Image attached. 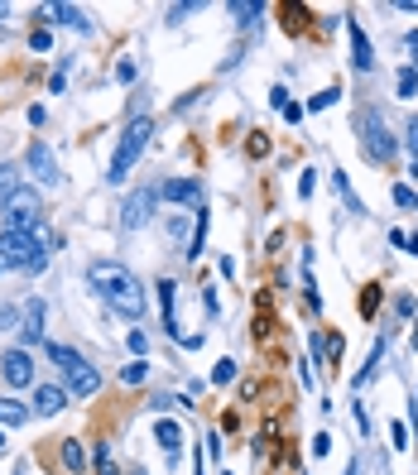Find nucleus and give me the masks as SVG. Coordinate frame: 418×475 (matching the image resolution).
<instances>
[{
    "label": "nucleus",
    "instance_id": "obj_1",
    "mask_svg": "<svg viewBox=\"0 0 418 475\" xmlns=\"http://www.w3.org/2000/svg\"><path fill=\"white\" fill-rule=\"evenodd\" d=\"M87 284L101 293V298H106L120 317H139V312H144V289H139V279L125 269V264L96 260L91 269H87Z\"/></svg>",
    "mask_w": 418,
    "mask_h": 475
},
{
    "label": "nucleus",
    "instance_id": "obj_12",
    "mask_svg": "<svg viewBox=\"0 0 418 475\" xmlns=\"http://www.w3.org/2000/svg\"><path fill=\"white\" fill-rule=\"evenodd\" d=\"M101 389V374H96V365H77V369H68V394H77V398H91Z\"/></svg>",
    "mask_w": 418,
    "mask_h": 475
},
{
    "label": "nucleus",
    "instance_id": "obj_35",
    "mask_svg": "<svg viewBox=\"0 0 418 475\" xmlns=\"http://www.w3.org/2000/svg\"><path fill=\"white\" fill-rule=\"evenodd\" d=\"M15 322H20V308H10V303H0V331H5V327H15Z\"/></svg>",
    "mask_w": 418,
    "mask_h": 475
},
{
    "label": "nucleus",
    "instance_id": "obj_33",
    "mask_svg": "<svg viewBox=\"0 0 418 475\" xmlns=\"http://www.w3.org/2000/svg\"><path fill=\"white\" fill-rule=\"evenodd\" d=\"M409 149H414V168H409V173L418 178V115L409 120Z\"/></svg>",
    "mask_w": 418,
    "mask_h": 475
},
{
    "label": "nucleus",
    "instance_id": "obj_20",
    "mask_svg": "<svg viewBox=\"0 0 418 475\" xmlns=\"http://www.w3.org/2000/svg\"><path fill=\"white\" fill-rule=\"evenodd\" d=\"M49 360H53V365L58 369H63V374H68V369H77V365H82V355H77V350H72V346H49Z\"/></svg>",
    "mask_w": 418,
    "mask_h": 475
},
{
    "label": "nucleus",
    "instance_id": "obj_14",
    "mask_svg": "<svg viewBox=\"0 0 418 475\" xmlns=\"http://www.w3.org/2000/svg\"><path fill=\"white\" fill-rule=\"evenodd\" d=\"M20 331H25V341H39V331H44V303H39V298L25 303V327H20Z\"/></svg>",
    "mask_w": 418,
    "mask_h": 475
},
{
    "label": "nucleus",
    "instance_id": "obj_41",
    "mask_svg": "<svg viewBox=\"0 0 418 475\" xmlns=\"http://www.w3.org/2000/svg\"><path fill=\"white\" fill-rule=\"evenodd\" d=\"M346 475H365V461H361V456L351 461V471H346Z\"/></svg>",
    "mask_w": 418,
    "mask_h": 475
},
{
    "label": "nucleus",
    "instance_id": "obj_18",
    "mask_svg": "<svg viewBox=\"0 0 418 475\" xmlns=\"http://www.w3.org/2000/svg\"><path fill=\"white\" fill-rule=\"evenodd\" d=\"M173 289H178V284H173V279H164V284H159V303H164V327H168V336H178V341H183V331H178V322H173Z\"/></svg>",
    "mask_w": 418,
    "mask_h": 475
},
{
    "label": "nucleus",
    "instance_id": "obj_7",
    "mask_svg": "<svg viewBox=\"0 0 418 475\" xmlns=\"http://www.w3.org/2000/svg\"><path fill=\"white\" fill-rule=\"evenodd\" d=\"M29 173H34L44 187L63 183V173H58V163H53V149H49L44 139H34V144H29Z\"/></svg>",
    "mask_w": 418,
    "mask_h": 475
},
{
    "label": "nucleus",
    "instance_id": "obj_42",
    "mask_svg": "<svg viewBox=\"0 0 418 475\" xmlns=\"http://www.w3.org/2000/svg\"><path fill=\"white\" fill-rule=\"evenodd\" d=\"M404 245H409V255H418V231H414L409 240H404Z\"/></svg>",
    "mask_w": 418,
    "mask_h": 475
},
{
    "label": "nucleus",
    "instance_id": "obj_29",
    "mask_svg": "<svg viewBox=\"0 0 418 475\" xmlns=\"http://www.w3.org/2000/svg\"><path fill=\"white\" fill-rule=\"evenodd\" d=\"M394 202H399V207H409V211H418V192L399 183V187H394Z\"/></svg>",
    "mask_w": 418,
    "mask_h": 475
},
{
    "label": "nucleus",
    "instance_id": "obj_15",
    "mask_svg": "<svg viewBox=\"0 0 418 475\" xmlns=\"http://www.w3.org/2000/svg\"><path fill=\"white\" fill-rule=\"evenodd\" d=\"M63 466H68L72 475L87 471V447L77 442V437H63Z\"/></svg>",
    "mask_w": 418,
    "mask_h": 475
},
{
    "label": "nucleus",
    "instance_id": "obj_3",
    "mask_svg": "<svg viewBox=\"0 0 418 475\" xmlns=\"http://www.w3.org/2000/svg\"><path fill=\"white\" fill-rule=\"evenodd\" d=\"M149 134H154V120L149 115H135L130 125H125V134H120V144H115V154H111V183H125V173L135 168V158L144 154V144H149Z\"/></svg>",
    "mask_w": 418,
    "mask_h": 475
},
{
    "label": "nucleus",
    "instance_id": "obj_13",
    "mask_svg": "<svg viewBox=\"0 0 418 475\" xmlns=\"http://www.w3.org/2000/svg\"><path fill=\"white\" fill-rule=\"evenodd\" d=\"M154 437H159V447L168 451V461H178V447H183V432H178V422L159 418V422H154Z\"/></svg>",
    "mask_w": 418,
    "mask_h": 475
},
{
    "label": "nucleus",
    "instance_id": "obj_31",
    "mask_svg": "<svg viewBox=\"0 0 418 475\" xmlns=\"http://www.w3.org/2000/svg\"><path fill=\"white\" fill-rule=\"evenodd\" d=\"M125 346L135 350V360H139V355L149 350V331H130V336H125Z\"/></svg>",
    "mask_w": 418,
    "mask_h": 475
},
{
    "label": "nucleus",
    "instance_id": "obj_44",
    "mask_svg": "<svg viewBox=\"0 0 418 475\" xmlns=\"http://www.w3.org/2000/svg\"><path fill=\"white\" fill-rule=\"evenodd\" d=\"M0 447H5V427H0Z\"/></svg>",
    "mask_w": 418,
    "mask_h": 475
},
{
    "label": "nucleus",
    "instance_id": "obj_30",
    "mask_svg": "<svg viewBox=\"0 0 418 475\" xmlns=\"http://www.w3.org/2000/svg\"><path fill=\"white\" fill-rule=\"evenodd\" d=\"M336 96H341V91H336V87H327V91H317V96L308 101V110H327V106H332Z\"/></svg>",
    "mask_w": 418,
    "mask_h": 475
},
{
    "label": "nucleus",
    "instance_id": "obj_8",
    "mask_svg": "<svg viewBox=\"0 0 418 475\" xmlns=\"http://www.w3.org/2000/svg\"><path fill=\"white\" fill-rule=\"evenodd\" d=\"M0 369H5V379H10L15 389L34 384V360H29V350H5V355H0Z\"/></svg>",
    "mask_w": 418,
    "mask_h": 475
},
{
    "label": "nucleus",
    "instance_id": "obj_32",
    "mask_svg": "<svg viewBox=\"0 0 418 475\" xmlns=\"http://www.w3.org/2000/svg\"><path fill=\"white\" fill-rule=\"evenodd\" d=\"M49 44H53V34H49V29H34V34H29V49H34V53H44Z\"/></svg>",
    "mask_w": 418,
    "mask_h": 475
},
{
    "label": "nucleus",
    "instance_id": "obj_11",
    "mask_svg": "<svg viewBox=\"0 0 418 475\" xmlns=\"http://www.w3.org/2000/svg\"><path fill=\"white\" fill-rule=\"evenodd\" d=\"M63 408H68V389H63V384H39V389H34V408H29V413L53 418V413H63Z\"/></svg>",
    "mask_w": 418,
    "mask_h": 475
},
{
    "label": "nucleus",
    "instance_id": "obj_25",
    "mask_svg": "<svg viewBox=\"0 0 418 475\" xmlns=\"http://www.w3.org/2000/svg\"><path fill=\"white\" fill-rule=\"evenodd\" d=\"M120 379H125V384H144V379H149V360H130V365L120 369Z\"/></svg>",
    "mask_w": 418,
    "mask_h": 475
},
{
    "label": "nucleus",
    "instance_id": "obj_9",
    "mask_svg": "<svg viewBox=\"0 0 418 475\" xmlns=\"http://www.w3.org/2000/svg\"><path fill=\"white\" fill-rule=\"evenodd\" d=\"M346 39H351V68L356 72H370L375 68V49H370V39H365V29L356 20H346Z\"/></svg>",
    "mask_w": 418,
    "mask_h": 475
},
{
    "label": "nucleus",
    "instance_id": "obj_10",
    "mask_svg": "<svg viewBox=\"0 0 418 475\" xmlns=\"http://www.w3.org/2000/svg\"><path fill=\"white\" fill-rule=\"evenodd\" d=\"M159 197H164V202L197 207V202H202V183H197V178H168V183H159Z\"/></svg>",
    "mask_w": 418,
    "mask_h": 475
},
{
    "label": "nucleus",
    "instance_id": "obj_37",
    "mask_svg": "<svg viewBox=\"0 0 418 475\" xmlns=\"http://www.w3.org/2000/svg\"><path fill=\"white\" fill-rule=\"evenodd\" d=\"M168 236L183 245V236H188V221H183V216H173V221H168Z\"/></svg>",
    "mask_w": 418,
    "mask_h": 475
},
{
    "label": "nucleus",
    "instance_id": "obj_46",
    "mask_svg": "<svg viewBox=\"0 0 418 475\" xmlns=\"http://www.w3.org/2000/svg\"><path fill=\"white\" fill-rule=\"evenodd\" d=\"M135 475H139V471H135Z\"/></svg>",
    "mask_w": 418,
    "mask_h": 475
},
{
    "label": "nucleus",
    "instance_id": "obj_36",
    "mask_svg": "<svg viewBox=\"0 0 418 475\" xmlns=\"http://www.w3.org/2000/svg\"><path fill=\"white\" fill-rule=\"evenodd\" d=\"M312 187H317V173H312V168H308L303 178H298V197H312Z\"/></svg>",
    "mask_w": 418,
    "mask_h": 475
},
{
    "label": "nucleus",
    "instance_id": "obj_24",
    "mask_svg": "<svg viewBox=\"0 0 418 475\" xmlns=\"http://www.w3.org/2000/svg\"><path fill=\"white\" fill-rule=\"evenodd\" d=\"M380 360H385V341H375V350H370V365L356 374V384H370V379H375V369H380Z\"/></svg>",
    "mask_w": 418,
    "mask_h": 475
},
{
    "label": "nucleus",
    "instance_id": "obj_38",
    "mask_svg": "<svg viewBox=\"0 0 418 475\" xmlns=\"http://www.w3.org/2000/svg\"><path fill=\"white\" fill-rule=\"evenodd\" d=\"M327 451H332V437H327V432H317V437H312V456H327Z\"/></svg>",
    "mask_w": 418,
    "mask_h": 475
},
{
    "label": "nucleus",
    "instance_id": "obj_19",
    "mask_svg": "<svg viewBox=\"0 0 418 475\" xmlns=\"http://www.w3.org/2000/svg\"><path fill=\"white\" fill-rule=\"evenodd\" d=\"M260 15H265L260 0H231V20H236V25H255Z\"/></svg>",
    "mask_w": 418,
    "mask_h": 475
},
{
    "label": "nucleus",
    "instance_id": "obj_5",
    "mask_svg": "<svg viewBox=\"0 0 418 475\" xmlns=\"http://www.w3.org/2000/svg\"><path fill=\"white\" fill-rule=\"evenodd\" d=\"M0 211H5V231H39V192L34 187H15L5 202H0Z\"/></svg>",
    "mask_w": 418,
    "mask_h": 475
},
{
    "label": "nucleus",
    "instance_id": "obj_2",
    "mask_svg": "<svg viewBox=\"0 0 418 475\" xmlns=\"http://www.w3.org/2000/svg\"><path fill=\"white\" fill-rule=\"evenodd\" d=\"M44 245H49L44 226L39 231H0V269H29V274H39L49 264Z\"/></svg>",
    "mask_w": 418,
    "mask_h": 475
},
{
    "label": "nucleus",
    "instance_id": "obj_34",
    "mask_svg": "<svg viewBox=\"0 0 418 475\" xmlns=\"http://www.w3.org/2000/svg\"><path fill=\"white\" fill-rule=\"evenodd\" d=\"M404 49L414 53V58H409V68L418 72V29H409V34H404Z\"/></svg>",
    "mask_w": 418,
    "mask_h": 475
},
{
    "label": "nucleus",
    "instance_id": "obj_39",
    "mask_svg": "<svg viewBox=\"0 0 418 475\" xmlns=\"http://www.w3.org/2000/svg\"><path fill=\"white\" fill-rule=\"evenodd\" d=\"M284 120H289V125H298V120H303V106L289 101V106H284Z\"/></svg>",
    "mask_w": 418,
    "mask_h": 475
},
{
    "label": "nucleus",
    "instance_id": "obj_45",
    "mask_svg": "<svg viewBox=\"0 0 418 475\" xmlns=\"http://www.w3.org/2000/svg\"><path fill=\"white\" fill-rule=\"evenodd\" d=\"M0 15H5V5H0Z\"/></svg>",
    "mask_w": 418,
    "mask_h": 475
},
{
    "label": "nucleus",
    "instance_id": "obj_22",
    "mask_svg": "<svg viewBox=\"0 0 418 475\" xmlns=\"http://www.w3.org/2000/svg\"><path fill=\"white\" fill-rule=\"evenodd\" d=\"M15 187H20V168H15V163H0V202H5Z\"/></svg>",
    "mask_w": 418,
    "mask_h": 475
},
{
    "label": "nucleus",
    "instance_id": "obj_43",
    "mask_svg": "<svg viewBox=\"0 0 418 475\" xmlns=\"http://www.w3.org/2000/svg\"><path fill=\"white\" fill-rule=\"evenodd\" d=\"M414 346H418V322H414Z\"/></svg>",
    "mask_w": 418,
    "mask_h": 475
},
{
    "label": "nucleus",
    "instance_id": "obj_6",
    "mask_svg": "<svg viewBox=\"0 0 418 475\" xmlns=\"http://www.w3.org/2000/svg\"><path fill=\"white\" fill-rule=\"evenodd\" d=\"M154 202H159V187H139L125 197V207H120V226L125 231H139L149 216H154Z\"/></svg>",
    "mask_w": 418,
    "mask_h": 475
},
{
    "label": "nucleus",
    "instance_id": "obj_16",
    "mask_svg": "<svg viewBox=\"0 0 418 475\" xmlns=\"http://www.w3.org/2000/svg\"><path fill=\"white\" fill-rule=\"evenodd\" d=\"M29 422V408L20 398H0V427H25Z\"/></svg>",
    "mask_w": 418,
    "mask_h": 475
},
{
    "label": "nucleus",
    "instance_id": "obj_26",
    "mask_svg": "<svg viewBox=\"0 0 418 475\" xmlns=\"http://www.w3.org/2000/svg\"><path fill=\"white\" fill-rule=\"evenodd\" d=\"M197 10H202V0H183V5H173V10H168V25H183V20L197 15Z\"/></svg>",
    "mask_w": 418,
    "mask_h": 475
},
{
    "label": "nucleus",
    "instance_id": "obj_27",
    "mask_svg": "<svg viewBox=\"0 0 418 475\" xmlns=\"http://www.w3.org/2000/svg\"><path fill=\"white\" fill-rule=\"evenodd\" d=\"M332 183H336V192H341V197L351 202V211L361 216V202H356V192H351V183H346V173H341V168H336V173H332Z\"/></svg>",
    "mask_w": 418,
    "mask_h": 475
},
{
    "label": "nucleus",
    "instance_id": "obj_4",
    "mask_svg": "<svg viewBox=\"0 0 418 475\" xmlns=\"http://www.w3.org/2000/svg\"><path fill=\"white\" fill-rule=\"evenodd\" d=\"M356 130H361V149H365L370 163H390V158L399 154V139H394V130L385 125L380 110H361V115H356Z\"/></svg>",
    "mask_w": 418,
    "mask_h": 475
},
{
    "label": "nucleus",
    "instance_id": "obj_17",
    "mask_svg": "<svg viewBox=\"0 0 418 475\" xmlns=\"http://www.w3.org/2000/svg\"><path fill=\"white\" fill-rule=\"evenodd\" d=\"M49 15H53L58 25H72V29H82V34H91V20H87L82 10H72V5H49Z\"/></svg>",
    "mask_w": 418,
    "mask_h": 475
},
{
    "label": "nucleus",
    "instance_id": "obj_28",
    "mask_svg": "<svg viewBox=\"0 0 418 475\" xmlns=\"http://www.w3.org/2000/svg\"><path fill=\"white\" fill-rule=\"evenodd\" d=\"M236 379V360L226 355V360H217V369H212V384H231Z\"/></svg>",
    "mask_w": 418,
    "mask_h": 475
},
{
    "label": "nucleus",
    "instance_id": "obj_40",
    "mask_svg": "<svg viewBox=\"0 0 418 475\" xmlns=\"http://www.w3.org/2000/svg\"><path fill=\"white\" fill-rule=\"evenodd\" d=\"M390 437H394V447H409V427H404V422H394Z\"/></svg>",
    "mask_w": 418,
    "mask_h": 475
},
{
    "label": "nucleus",
    "instance_id": "obj_21",
    "mask_svg": "<svg viewBox=\"0 0 418 475\" xmlns=\"http://www.w3.org/2000/svg\"><path fill=\"white\" fill-rule=\"evenodd\" d=\"M394 87H399V96H404V101H414V96H418V72H414V68H399Z\"/></svg>",
    "mask_w": 418,
    "mask_h": 475
},
{
    "label": "nucleus",
    "instance_id": "obj_23",
    "mask_svg": "<svg viewBox=\"0 0 418 475\" xmlns=\"http://www.w3.org/2000/svg\"><path fill=\"white\" fill-rule=\"evenodd\" d=\"M96 475H120V466H115V456L106 442H96Z\"/></svg>",
    "mask_w": 418,
    "mask_h": 475
}]
</instances>
